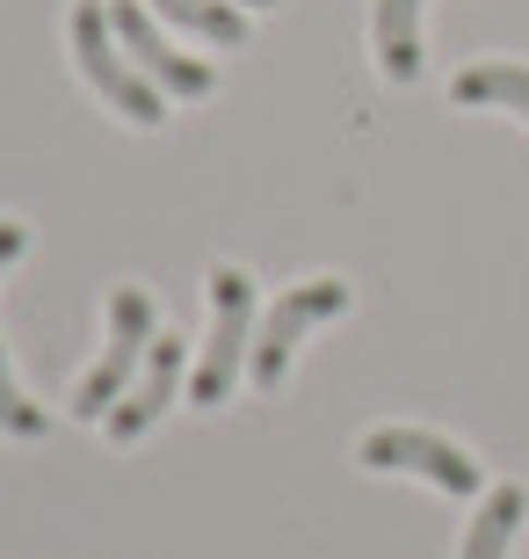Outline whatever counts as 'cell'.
Segmentation results:
<instances>
[{"label":"cell","mask_w":529,"mask_h":559,"mask_svg":"<svg viewBox=\"0 0 529 559\" xmlns=\"http://www.w3.org/2000/svg\"><path fill=\"white\" fill-rule=\"evenodd\" d=\"M160 342V312H153V290L139 284H117L109 290V334H103V356L81 371V385H73V415L81 421H109V407H117L123 393H131V378H139L145 349Z\"/></svg>","instance_id":"6da1fadb"},{"label":"cell","mask_w":529,"mask_h":559,"mask_svg":"<svg viewBox=\"0 0 529 559\" xmlns=\"http://www.w3.org/2000/svg\"><path fill=\"white\" fill-rule=\"evenodd\" d=\"M73 66H81V81L103 95L117 117H131V124H160L167 103H160V87L145 81L139 66H131V51L117 44V29H109V8L103 0H81L73 8Z\"/></svg>","instance_id":"7a4b0ae2"},{"label":"cell","mask_w":529,"mask_h":559,"mask_svg":"<svg viewBox=\"0 0 529 559\" xmlns=\"http://www.w3.org/2000/svg\"><path fill=\"white\" fill-rule=\"evenodd\" d=\"M247 356H254V276L218 262L211 270V342H204L196 378H189V400L196 407H225L232 378L247 371Z\"/></svg>","instance_id":"3957f363"},{"label":"cell","mask_w":529,"mask_h":559,"mask_svg":"<svg viewBox=\"0 0 529 559\" xmlns=\"http://www.w3.org/2000/svg\"><path fill=\"white\" fill-rule=\"evenodd\" d=\"M341 312H348V284H341V276H312V284H290L284 298L268 306V320L254 328V356H247L254 385H262V393H284L290 349H298V342H305L312 328L341 320Z\"/></svg>","instance_id":"277c9868"},{"label":"cell","mask_w":529,"mask_h":559,"mask_svg":"<svg viewBox=\"0 0 529 559\" xmlns=\"http://www.w3.org/2000/svg\"><path fill=\"white\" fill-rule=\"evenodd\" d=\"M356 465L370 473H421L428 487H443V495H479V457L465 443H449L435 429H407V421H392V429H370L356 443Z\"/></svg>","instance_id":"5b68a950"},{"label":"cell","mask_w":529,"mask_h":559,"mask_svg":"<svg viewBox=\"0 0 529 559\" xmlns=\"http://www.w3.org/2000/svg\"><path fill=\"white\" fill-rule=\"evenodd\" d=\"M109 29H117V44L131 51V66H139L160 95H175V103H196V95H211V87H218V73H211L204 59L175 51V44L153 29V15H145L139 0H109Z\"/></svg>","instance_id":"8992f818"},{"label":"cell","mask_w":529,"mask_h":559,"mask_svg":"<svg viewBox=\"0 0 529 559\" xmlns=\"http://www.w3.org/2000/svg\"><path fill=\"white\" fill-rule=\"evenodd\" d=\"M175 385H182V334H160L153 349H145V364H139V378H131V393L109 407V443H139L153 421L175 407Z\"/></svg>","instance_id":"52a82bcc"},{"label":"cell","mask_w":529,"mask_h":559,"mask_svg":"<svg viewBox=\"0 0 529 559\" xmlns=\"http://www.w3.org/2000/svg\"><path fill=\"white\" fill-rule=\"evenodd\" d=\"M421 8L428 0H377V15H370L385 81H421Z\"/></svg>","instance_id":"ba28073f"},{"label":"cell","mask_w":529,"mask_h":559,"mask_svg":"<svg viewBox=\"0 0 529 559\" xmlns=\"http://www.w3.org/2000/svg\"><path fill=\"white\" fill-rule=\"evenodd\" d=\"M449 103L457 109H508V117L529 124V66H515V59L465 66V73L449 81Z\"/></svg>","instance_id":"9c48e42d"},{"label":"cell","mask_w":529,"mask_h":559,"mask_svg":"<svg viewBox=\"0 0 529 559\" xmlns=\"http://www.w3.org/2000/svg\"><path fill=\"white\" fill-rule=\"evenodd\" d=\"M522 516H529V495L515 487V479H508V487H493V495H479V516L465 523V545H457V559H508Z\"/></svg>","instance_id":"30bf717a"},{"label":"cell","mask_w":529,"mask_h":559,"mask_svg":"<svg viewBox=\"0 0 529 559\" xmlns=\"http://www.w3.org/2000/svg\"><path fill=\"white\" fill-rule=\"evenodd\" d=\"M175 29H189V37H204V44H232L240 51L247 44V15L232 8V0H153Z\"/></svg>","instance_id":"8fae6325"},{"label":"cell","mask_w":529,"mask_h":559,"mask_svg":"<svg viewBox=\"0 0 529 559\" xmlns=\"http://www.w3.org/2000/svg\"><path fill=\"white\" fill-rule=\"evenodd\" d=\"M0 436H22V443L51 436V415H44L37 400L15 385V371H8V349H0Z\"/></svg>","instance_id":"7c38bea8"},{"label":"cell","mask_w":529,"mask_h":559,"mask_svg":"<svg viewBox=\"0 0 529 559\" xmlns=\"http://www.w3.org/2000/svg\"><path fill=\"white\" fill-rule=\"evenodd\" d=\"M22 248H29V226H22V218H0V276L22 262Z\"/></svg>","instance_id":"4fadbf2b"},{"label":"cell","mask_w":529,"mask_h":559,"mask_svg":"<svg viewBox=\"0 0 529 559\" xmlns=\"http://www.w3.org/2000/svg\"><path fill=\"white\" fill-rule=\"evenodd\" d=\"M240 8H268V0H240Z\"/></svg>","instance_id":"5bb4252c"}]
</instances>
